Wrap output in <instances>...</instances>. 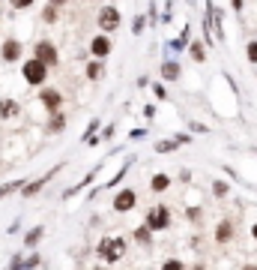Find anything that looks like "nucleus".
Returning <instances> with one entry per match:
<instances>
[{
    "label": "nucleus",
    "mask_w": 257,
    "mask_h": 270,
    "mask_svg": "<svg viewBox=\"0 0 257 270\" xmlns=\"http://www.w3.org/2000/svg\"><path fill=\"white\" fill-rule=\"evenodd\" d=\"M126 252H128V240L126 237H111V234H105L102 240L96 243V255L111 267V264H117V261H123L126 258Z\"/></svg>",
    "instance_id": "obj_1"
},
{
    "label": "nucleus",
    "mask_w": 257,
    "mask_h": 270,
    "mask_svg": "<svg viewBox=\"0 0 257 270\" xmlns=\"http://www.w3.org/2000/svg\"><path fill=\"white\" fill-rule=\"evenodd\" d=\"M120 24H123V12H120V6L117 3H102L96 12V27L99 33H108L114 36L120 30Z\"/></svg>",
    "instance_id": "obj_2"
},
{
    "label": "nucleus",
    "mask_w": 257,
    "mask_h": 270,
    "mask_svg": "<svg viewBox=\"0 0 257 270\" xmlns=\"http://www.w3.org/2000/svg\"><path fill=\"white\" fill-rule=\"evenodd\" d=\"M48 75H51V69L45 66L42 60H36V57H24V60H21V78H24V84H30V87H45V84H48Z\"/></svg>",
    "instance_id": "obj_3"
},
{
    "label": "nucleus",
    "mask_w": 257,
    "mask_h": 270,
    "mask_svg": "<svg viewBox=\"0 0 257 270\" xmlns=\"http://www.w3.org/2000/svg\"><path fill=\"white\" fill-rule=\"evenodd\" d=\"M170 222H174V213H170V207H167V204H156V207H150V210H147V216H144V225H147L153 234L167 231V228H170Z\"/></svg>",
    "instance_id": "obj_4"
},
{
    "label": "nucleus",
    "mask_w": 257,
    "mask_h": 270,
    "mask_svg": "<svg viewBox=\"0 0 257 270\" xmlns=\"http://www.w3.org/2000/svg\"><path fill=\"white\" fill-rule=\"evenodd\" d=\"M30 57L42 60L48 69L60 66V48H57V42H51V39H36L33 48H30Z\"/></svg>",
    "instance_id": "obj_5"
},
{
    "label": "nucleus",
    "mask_w": 257,
    "mask_h": 270,
    "mask_svg": "<svg viewBox=\"0 0 257 270\" xmlns=\"http://www.w3.org/2000/svg\"><path fill=\"white\" fill-rule=\"evenodd\" d=\"M39 105L48 111V114H54V111H63V102H66V96H63V90H57V87H39Z\"/></svg>",
    "instance_id": "obj_6"
},
{
    "label": "nucleus",
    "mask_w": 257,
    "mask_h": 270,
    "mask_svg": "<svg viewBox=\"0 0 257 270\" xmlns=\"http://www.w3.org/2000/svg\"><path fill=\"white\" fill-rule=\"evenodd\" d=\"M0 60L3 63H21L24 60V42L15 39V36H6L0 42Z\"/></svg>",
    "instance_id": "obj_7"
},
{
    "label": "nucleus",
    "mask_w": 257,
    "mask_h": 270,
    "mask_svg": "<svg viewBox=\"0 0 257 270\" xmlns=\"http://www.w3.org/2000/svg\"><path fill=\"white\" fill-rule=\"evenodd\" d=\"M114 36L108 33H96L90 39V45H87V51H90V57H96V60H108L111 54H114Z\"/></svg>",
    "instance_id": "obj_8"
},
{
    "label": "nucleus",
    "mask_w": 257,
    "mask_h": 270,
    "mask_svg": "<svg viewBox=\"0 0 257 270\" xmlns=\"http://www.w3.org/2000/svg\"><path fill=\"white\" fill-rule=\"evenodd\" d=\"M114 213H132L135 207H138V189L135 186H123V189H117V195H114Z\"/></svg>",
    "instance_id": "obj_9"
},
{
    "label": "nucleus",
    "mask_w": 257,
    "mask_h": 270,
    "mask_svg": "<svg viewBox=\"0 0 257 270\" xmlns=\"http://www.w3.org/2000/svg\"><path fill=\"white\" fill-rule=\"evenodd\" d=\"M60 168H63V165H54L48 174H42V177H36V180H27V183H24V189H21V198H33V195H39V192L51 183V177H57V174H60Z\"/></svg>",
    "instance_id": "obj_10"
},
{
    "label": "nucleus",
    "mask_w": 257,
    "mask_h": 270,
    "mask_svg": "<svg viewBox=\"0 0 257 270\" xmlns=\"http://www.w3.org/2000/svg\"><path fill=\"white\" fill-rule=\"evenodd\" d=\"M159 78L161 84H174V81H180L183 78V63L177 60V57H164L159 66Z\"/></svg>",
    "instance_id": "obj_11"
},
{
    "label": "nucleus",
    "mask_w": 257,
    "mask_h": 270,
    "mask_svg": "<svg viewBox=\"0 0 257 270\" xmlns=\"http://www.w3.org/2000/svg\"><path fill=\"white\" fill-rule=\"evenodd\" d=\"M212 237H216V243H219V246H225V243H230V240H236V222H233L230 216H225V219L216 225V234H212Z\"/></svg>",
    "instance_id": "obj_12"
},
{
    "label": "nucleus",
    "mask_w": 257,
    "mask_h": 270,
    "mask_svg": "<svg viewBox=\"0 0 257 270\" xmlns=\"http://www.w3.org/2000/svg\"><path fill=\"white\" fill-rule=\"evenodd\" d=\"M21 114V102L15 96H0V120H15Z\"/></svg>",
    "instance_id": "obj_13"
},
{
    "label": "nucleus",
    "mask_w": 257,
    "mask_h": 270,
    "mask_svg": "<svg viewBox=\"0 0 257 270\" xmlns=\"http://www.w3.org/2000/svg\"><path fill=\"white\" fill-rule=\"evenodd\" d=\"M105 75H108V66H105V60H96V57H90V60H87V66H84V78L96 84V81H102Z\"/></svg>",
    "instance_id": "obj_14"
},
{
    "label": "nucleus",
    "mask_w": 257,
    "mask_h": 270,
    "mask_svg": "<svg viewBox=\"0 0 257 270\" xmlns=\"http://www.w3.org/2000/svg\"><path fill=\"white\" fill-rule=\"evenodd\" d=\"M170 183H174V177H170L167 171H156V174L150 177V192H153V195H161V192L170 189Z\"/></svg>",
    "instance_id": "obj_15"
},
{
    "label": "nucleus",
    "mask_w": 257,
    "mask_h": 270,
    "mask_svg": "<svg viewBox=\"0 0 257 270\" xmlns=\"http://www.w3.org/2000/svg\"><path fill=\"white\" fill-rule=\"evenodd\" d=\"M66 126H69V117H66V111H54V114H48L45 132H48V135H60Z\"/></svg>",
    "instance_id": "obj_16"
},
{
    "label": "nucleus",
    "mask_w": 257,
    "mask_h": 270,
    "mask_svg": "<svg viewBox=\"0 0 257 270\" xmlns=\"http://www.w3.org/2000/svg\"><path fill=\"white\" fill-rule=\"evenodd\" d=\"M186 54H189V60L192 63H206V45H203V39H192L189 42V48H186Z\"/></svg>",
    "instance_id": "obj_17"
},
{
    "label": "nucleus",
    "mask_w": 257,
    "mask_h": 270,
    "mask_svg": "<svg viewBox=\"0 0 257 270\" xmlns=\"http://www.w3.org/2000/svg\"><path fill=\"white\" fill-rule=\"evenodd\" d=\"M99 168H102V165H96V168H93V171H87V174H84V177H81V180H78V183H75V186H72V189H66V192H63V198H66V201H69V198H72V195H78V192H81V189H87V186H90V183H93V180H96Z\"/></svg>",
    "instance_id": "obj_18"
},
{
    "label": "nucleus",
    "mask_w": 257,
    "mask_h": 270,
    "mask_svg": "<svg viewBox=\"0 0 257 270\" xmlns=\"http://www.w3.org/2000/svg\"><path fill=\"white\" fill-rule=\"evenodd\" d=\"M132 240H135L138 246H153V231H150L147 225H138V228L132 231Z\"/></svg>",
    "instance_id": "obj_19"
},
{
    "label": "nucleus",
    "mask_w": 257,
    "mask_h": 270,
    "mask_svg": "<svg viewBox=\"0 0 257 270\" xmlns=\"http://www.w3.org/2000/svg\"><path fill=\"white\" fill-rule=\"evenodd\" d=\"M39 18H42V24H57V21H60V9L51 6V3H45L42 12H39Z\"/></svg>",
    "instance_id": "obj_20"
},
{
    "label": "nucleus",
    "mask_w": 257,
    "mask_h": 270,
    "mask_svg": "<svg viewBox=\"0 0 257 270\" xmlns=\"http://www.w3.org/2000/svg\"><path fill=\"white\" fill-rule=\"evenodd\" d=\"M189 42H192V39H183V36H177V39H167V42H164V48L170 51L167 57H174V54H183V51L189 48Z\"/></svg>",
    "instance_id": "obj_21"
},
{
    "label": "nucleus",
    "mask_w": 257,
    "mask_h": 270,
    "mask_svg": "<svg viewBox=\"0 0 257 270\" xmlns=\"http://www.w3.org/2000/svg\"><path fill=\"white\" fill-rule=\"evenodd\" d=\"M24 183H27L24 177H18V180H9V183H3V186H0V201H3V198H9L12 192H21V189H24Z\"/></svg>",
    "instance_id": "obj_22"
},
{
    "label": "nucleus",
    "mask_w": 257,
    "mask_h": 270,
    "mask_svg": "<svg viewBox=\"0 0 257 270\" xmlns=\"http://www.w3.org/2000/svg\"><path fill=\"white\" fill-rule=\"evenodd\" d=\"M42 237H45V225H33L30 231L24 234V246H27V249H33V246H36Z\"/></svg>",
    "instance_id": "obj_23"
},
{
    "label": "nucleus",
    "mask_w": 257,
    "mask_h": 270,
    "mask_svg": "<svg viewBox=\"0 0 257 270\" xmlns=\"http://www.w3.org/2000/svg\"><path fill=\"white\" fill-rule=\"evenodd\" d=\"M177 150H180V144L174 138H161V141L153 144V153H177Z\"/></svg>",
    "instance_id": "obj_24"
},
{
    "label": "nucleus",
    "mask_w": 257,
    "mask_h": 270,
    "mask_svg": "<svg viewBox=\"0 0 257 270\" xmlns=\"http://www.w3.org/2000/svg\"><path fill=\"white\" fill-rule=\"evenodd\" d=\"M132 162H135V159H128L126 165H123V168L117 171V174H114V177H111V180H108V183L102 186V189H114L117 183H123V180H126V174H128V168H132Z\"/></svg>",
    "instance_id": "obj_25"
},
{
    "label": "nucleus",
    "mask_w": 257,
    "mask_h": 270,
    "mask_svg": "<svg viewBox=\"0 0 257 270\" xmlns=\"http://www.w3.org/2000/svg\"><path fill=\"white\" fill-rule=\"evenodd\" d=\"M147 27H150V21H147V15H144V12H138V15L132 18V36H141V33H144V30H147Z\"/></svg>",
    "instance_id": "obj_26"
},
{
    "label": "nucleus",
    "mask_w": 257,
    "mask_h": 270,
    "mask_svg": "<svg viewBox=\"0 0 257 270\" xmlns=\"http://www.w3.org/2000/svg\"><path fill=\"white\" fill-rule=\"evenodd\" d=\"M159 270H189V264L183 258H164L159 264Z\"/></svg>",
    "instance_id": "obj_27"
},
{
    "label": "nucleus",
    "mask_w": 257,
    "mask_h": 270,
    "mask_svg": "<svg viewBox=\"0 0 257 270\" xmlns=\"http://www.w3.org/2000/svg\"><path fill=\"white\" fill-rule=\"evenodd\" d=\"M212 195L216 198H227L230 195V183L227 180H212Z\"/></svg>",
    "instance_id": "obj_28"
},
{
    "label": "nucleus",
    "mask_w": 257,
    "mask_h": 270,
    "mask_svg": "<svg viewBox=\"0 0 257 270\" xmlns=\"http://www.w3.org/2000/svg\"><path fill=\"white\" fill-rule=\"evenodd\" d=\"M245 60H248L251 66H257V39H248V42H245Z\"/></svg>",
    "instance_id": "obj_29"
},
{
    "label": "nucleus",
    "mask_w": 257,
    "mask_h": 270,
    "mask_svg": "<svg viewBox=\"0 0 257 270\" xmlns=\"http://www.w3.org/2000/svg\"><path fill=\"white\" fill-rule=\"evenodd\" d=\"M170 21H174V0H167V3H164V12L159 15V24H164V27H167Z\"/></svg>",
    "instance_id": "obj_30"
},
{
    "label": "nucleus",
    "mask_w": 257,
    "mask_h": 270,
    "mask_svg": "<svg viewBox=\"0 0 257 270\" xmlns=\"http://www.w3.org/2000/svg\"><path fill=\"white\" fill-rule=\"evenodd\" d=\"M99 129H102V120H99V117H93V120L87 123V129H84V135H81V141H87V138H93V135H96Z\"/></svg>",
    "instance_id": "obj_31"
},
{
    "label": "nucleus",
    "mask_w": 257,
    "mask_h": 270,
    "mask_svg": "<svg viewBox=\"0 0 257 270\" xmlns=\"http://www.w3.org/2000/svg\"><path fill=\"white\" fill-rule=\"evenodd\" d=\"M186 219H189V222H194V225H197V222L203 219V207H186Z\"/></svg>",
    "instance_id": "obj_32"
},
{
    "label": "nucleus",
    "mask_w": 257,
    "mask_h": 270,
    "mask_svg": "<svg viewBox=\"0 0 257 270\" xmlns=\"http://www.w3.org/2000/svg\"><path fill=\"white\" fill-rule=\"evenodd\" d=\"M150 90H153V96H156L159 102H164V99H167V87H164L161 81H156V84H150Z\"/></svg>",
    "instance_id": "obj_33"
},
{
    "label": "nucleus",
    "mask_w": 257,
    "mask_h": 270,
    "mask_svg": "<svg viewBox=\"0 0 257 270\" xmlns=\"http://www.w3.org/2000/svg\"><path fill=\"white\" fill-rule=\"evenodd\" d=\"M147 21L159 24V3H156V0H150V6H147Z\"/></svg>",
    "instance_id": "obj_34"
},
{
    "label": "nucleus",
    "mask_w": 257,
    "mask_h": 270,
    "mask_svg": "<svg viewBox=\"0 0 257 270\" xmlns=\"http://www.w3.org/2000/svg\"><path fill=\"white\" fill-rule=\"evenodd\" d=\"M9 3H12L15 12H24V9H33L36 6V0H9Z\"/></svg>",
    "instance_id": "obj_35"
},
{
    "label": "nucleus",
    "mask_w": 257,
    "mask_h": 270,
    "mask_svg": "<svg viewBox=\"0 0 257 270\" xmlns=\"http://www.w3.org/2000/svg\"><path fill=\"white\" fill-rule=\"evenodd\" d=\"M189 132L206 135V132H209V126H206V123H200V120H189Z\"/></svg>",
    "instance_id": "obj_36"
},
{
    "label": "nucleus",
    "mask_w": 257,
    "mask_h": 270,
    "mask_svg": "<svg viewBox=\"0 0 257 270\" xmlns=\"http://www.w3.org/2000/svg\"><path fill=\"white\" fill-rule=\"evenodd\" d=\"M170 138H174V141H177L180 147H183V144H192V141H194V138H192V132H174Z\"/></svg>",
    "instance_id": "obj_37"
},
{
    "label": "nucleus",
    "mask_w": 257,
    "mask_h": 270,
    "mask_svg": "<svg viewBox=\"0 0 257 270\" xmlns=\"http://www.w3.org/2000/svg\"><path fill=\"white\" fill-rule=\"evenodd\" d=\"M39 264H42V258H39L36 252H33V255H27V258H24V270H36V267H39Z\"/></svg>",
    "instance_id": "obj_38"
},
{
    "label": "nucleus",
    "mask_w": 257,
    "mask_h": 270,
    "mask_svg": "<svg viewBox=\"0 0 257 270\" xmlns=\"http://www.w3.org/2000/svg\"><path fill=\"white\" fill-rule=\"evenodd\" d=\"M138 138H147V126H135L128 132V141H138Z\"/></svg>",
    "instance_id": "obj_39"
},
{
    "label": "nucleus",
    "mask_w": 257,
    "mask_h": 270,
    "mask_svg": "<svg viewBox=\"0 0 257 270\" xmlns=\"http://www.w3.org/2000/svg\"><path fill=\"white\" fill-rule=\"evenodd\" d=\"M9 270H24V255L18 252V255H12V264H9Z\"/></svg>",
    "instance_id": "obj_40"
},
{
    "label": "nucleus",
    "mask_w": 257,
    "mask_h": 270,
    "mask_svg": "<svg viewBox=\"0 0 257 270\" xmlns=\"http://www.w3.org/2000/svg\"><path fill=\"white\" fill-rule=\"evenodd\" d=\"M135 84H138V90H147L153 81H150V75H138V81H135Z\"/></svg>",
    "instance_id": "obj_41"
},
{
    "label": "nucleus",
    "mask_w": 257,
    "mask_h": 270,
    "mask_svg": "<svg viewBox=\"0 0 257 270\" xmlns=\"http://www.w3.org/2000/svg\"><path fill=\"white\" fill-rule=\"evenodd\" d=\"M230 9H233V12H236V15H239V12H242V9H245V0H230Z\"/></svg>",
    "instance_id": "obj_42"
},
{
    "label": "nucleus",
    "mask_w": 257,
    "mask_h": 270,
    "mask_svg": "<svg viewBox=\"0 0 257 270\" xmlns=\"http://www.w3.org/2000/svg\"><path fill=\"white\" fill-rule=\"evenodd\" d=\"M144 117L153 120V117H156V105H144Z\"/></svg>",
    "instance_id": "obj_43"
},
{
    "label": "nucleus",
    "mask_w": 257,
    "mask_h": 270,
    "mask_svg": "<svg viewBox=\"0 0 257 270\" xmlns=\"http://www.w3.org/2000/svg\"><path fill=\"white\" fill-rule=\"evenodd\" d=\"M114 132H117V126H114V123H111V126H105V129H102V141H105V138H111Z\"/></svg>",
    "instance_id": "obj_44"
},
{
    "label": "nucleus",
    "mask_w": 257,
    "mask_h": 270,
    "mask_svg": "<svg viewBox=\"0 0 257 270\" xmlns=\"http://www.w3.org/2000/svg\"><path fill=\"white\" fill-rule=\"evenodd\" d=\"M84 144H87V147H99V144H102V135H93V138H87Z\"/></svg>",
    "instance_id": "obj_45"
},
{
    "label": "nucleus",
    "mask_w": 257,
    "mask_h": 270,
    "mask_svg": "<svg viewBox=\"0 0 257 270\" xmlns=\"http://www.w3.org/2000/svg\"><path fill=\"white\" fill-rule=\"evenodd\" d=\"M180 180H183V183H192V171L183 168V171H180Z\"/></svg>",
    "instance_id": "obj_46"
},
{
    "label": "nucleus",
    "mask_w": 257,
    "mask_h": 270,
    "mask_svg": "<svg viewBox=\"0 0 257 270\" xmlns=\"http://www.w3.org/2000/svg\"><path fill=\"white\" fill-rule=\"evenodd\" d=\"M45 3H51V6H57V9H63V6H69V0H45Z\"/></svg>",
    "instance_id": "obj_47"
},
{
    "label": "nucleus",
    "mask_w": 257,
    "mask_h": 270,
    "mask_svg": "<svg viewBox=\"0 0 257 270\" xmlns=\"http://www.w3.org/2000/svg\"><path fill=\"white\" fill-rule=\"evenodd\" d=\"M189 270H206V264L203 261H194V264H189Z\"/></svg>",
    "instance_id": "obj_48"
},
{
    "label": "nucleus",
    "mask_w": 257,
    "mask_h": 270,
    "mask_svg": "<svg viewBox=\"0 0 257 270\" xmlns=\"http://www.w3.org/2000/svg\"><path fill=\"white\" fill-rule=\"evenodd\" d=\"M239 270H257V264H242Z\"/></svg>",
    "instance_id": "obj_49"
},
{
    "label": "nucleus",
    "mask_w": 257,
    "mask_h": 270,
    "mask_svg": "<svg viewBox=\"0 0 257 270\" xmlns=\"http://www.w3.org/2000/svg\"><path fill=\"white\" fill-rule=\"evenodd\" d=\"M251 237H254V243H257V222L251 225Z\"/></svg>",
    "instance_id": "obj_50"
},
{
    "label": "nucleus",
    "mask_w": 257,
    "mask_h": 270,
    "mask_svg": "<svg viewBox=\"0 0 257 270\" xmlns=\"http://www.w3.org/2000/svg\"><path fill=\"white\" fill-rule=\"evenodd\" d=\"M93 270H111V267H108V264H96Z\"/></svg>",
    "instance_id": "obj_51"
},
{
    "label": "nucleus",
    "mask_w": 257,
    "mask_h": 270,
    "mask_svg": "<svg viewBox=\"0 0 257 270\" xmlns=\"http://www.w3.org/2000/svg\"><path fill=\"white\" fill-rule=\"evenodd\" d=\"M108 3H114V0H108Z\"/></svg>",
    "instance_id": "obj_52"
},
{
    "label": "nucleus",
    "mask_w": 257,
    "mask_h": 270,
    "mask_svg": "<svg viewBox=\"0 0 257 270\" xmlns=\"http://www.w3.org/2000/svg\"><path fill=\"white\" fill-rule=\"evenodd\" d=\"M254 153H257V147H254Z\"/></svg>",
    "instance_id": "obj_53"
}]
</instances>
